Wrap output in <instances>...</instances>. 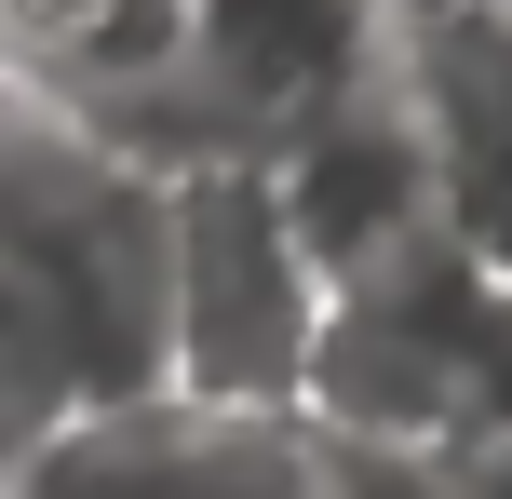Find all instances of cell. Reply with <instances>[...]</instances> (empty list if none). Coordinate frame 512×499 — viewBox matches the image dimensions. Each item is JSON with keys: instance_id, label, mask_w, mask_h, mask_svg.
<instances>
[{"instance_id": "5b68a950", "label": "cell", "mask_w": 512, "mask_h": 499, "mask_svg": "<svg viewBox=\"0 0 512 499\" xmlns=\"http://www.w3.org/2000/svg\"><path fill=\"white\" fill-rule=\"evenodd\" d=\"M378 68H391V14L378 0H189V54H176L189 108L216 122L230 162L283 149L310 108L364 95Z\"/></svg>"}, {"instance_id": "7a4b0ae2", "label": "cell", "mask_w": 512, "mask_h": 499, "mask_svg": "<svg viewBox=\"0 0 512 499\" xmlns=\"http://www.w3.org/2000/svg\"><path fill=\"white\" fill-rule=\"evenodd\" d=\"M324 338V270L297 257L256 162L162 176V392L189 405H297Z\"/></svg>"}, {"instance_id": "6da1fadb", "label": "cell", "mask_w": 512, "mask_h": 499, "mask_svg": "<svg viewBox=\"0 0 512 499\" xmlns=\"http://www.w3.org/2000/svg\"><path fill=\"white\" fill-rule=\"evenodd\" d=\"M0 378L54 419L162 392V176L0 81Z\"/></svg>"}, {"instance_id": "52a82bcc", "label": "cell", "mask_w": 512, "mask_h": 499, "mask_svg": "<svg viewBox=\"0 0 512 499\" xmlns=\"http://www.w3.org/2000/svg\"><path fill=\"white\" fill-rule=\"evenodd\" d=\"M189 54V0H0V81L68 122L149 108Z\"/></svg>"}, {"instance_id": "8992f818", "label": "cell", "mask_w": 512, "mask_h": 499, "mask_svg": "<svg viewBox=\"0 0 512 499\" xmlns=\"http://www.w3.org/2000/svg\"><path fill=\"white\" fill-rule=\"evenodd\" d=\"M256 176H270L297 257L324 270V297L364 284V270H391L418 230H432V176H418V135H405V108H391V68L364 81V95L310 108L283 149H256Z\"/></svg>"}, {"instance_id": "277c9868", "label": "cell", "mask_w": 512, "mask_h": 499, "mask_svg": "<svg viewBox=\"0 0 512 499\" xmlns=\"http://www.w3.org/2000/svg\"><path fill=\"white\" fill-rule=\"evenodd\" d=\"M391 108L432 176V230L512 284V0H432L391 27Z\"/></svg>"}, {"instance_id": "ba28073f", "label": "cell", "mask_w": 512, "mask_h": 499, "mask_svg": "<svg viewBox=\"0 0 512 499\" xmlns=\"http://www.w3.org/2000/svg\"><path fill=\"white\" fill-rule=\"evenodd\" d=\"M27 446H41V405L0 378V499H14V473H27Z\"/></svg>"}, {"instance_id": "3957f363", "label": "cell", "mask_w": 512, "mask_h": 499, "mask_svg": "<svg viewBox=\"0 0 512 499\" xmlns=\"http://www.w3.org/2000/svg\"><path fill=\"white\" fill-rule=\"evenodd\" d=\"M14 499H324V446L297 405H189V392H135L95 419H54L27 446Z\"/></svg>"}]
</instances>
